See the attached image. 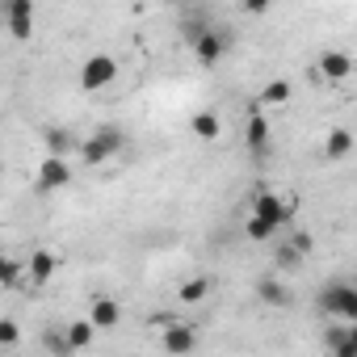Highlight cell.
Wrapping results in <instances>:
<instances>
[{"label": "cell", "instance_id": "obj_1", "mask_svg": "<svg viewBox=\"0 0 357 357\" xmlns=\"http://www.w3.org/2000/svg\"><path fill=\"white\" fill-rule=\"evenodd\" d=\"M122 147H126V135H122V126H114V122H105V126H97L84 143H80V160L89 164V168H101V164H109L114 155H122Z\"/></svg>", "mask_w": 357, "mask_h": 357}, {"label": "cell", "instance_id": "obj_2", "mask_svg": "<svg viewBox=\"0 0 357 357\" xmlns=\"http://www.w3.org/2000/svg\"><path fill=\"white\" fill-rule=\"evenodd\" d=\"M319 311H324V315H332V319L353 324V319H357V286H353V282H344V278L328 282V286L319 290Z\"/></svg>", "mask_w": 357, "mask_h": 357}, {"label": "cell", "instance_id": "obj_3", "mask_svg": "<svg viewBox=\"0 0 357 357\" xmlns=\"http://www.w3.org/2000/svg\"><path fill=\"white\" fill-rule=\"evenodd\" d=\"M114 80H118V59H114V55L97 51V55L84 59V68H80V89H84V93H101V89H109Z\"/></svg>", "mask_w": 357, "mask_h": 357}, {"label": "cell", "instance_id": "obj_4", "mask_svg": "<svg viewBox=\"0 0 357 357\" xmlns=\"http://www.w3.org/2000/svg\"><path fill=\"white\" fill-rule=\"evenodd\" d=\"M252 219H261V223H269V227L278 231V227L294 223V206H286V202H282L273 190L257 185V194H252Z\"/></svg>", "mask_w": 357, "mask_h": 357}, {"label": "cell", "instance_id": "obj_5", "mask_svg": "<svg viewBox=\"0 0 357 357\" xmlns=\"http://www.w3.org/2000/svg\"><path fill=\"white\" fill-rule=\"evenodd\" d=\"M72 185V164L68 155H43L38 164V176H34V194H55V190H68Z\"/></svg>", "mask_w": 357, "mask_h": 357}, {"label": "cell", "instance_id": "obj_6", "mask_svg": "<svg viewBox=\"0 0 357 357\" xmlns=\"http://www.w3.org/2000/svg\"><path fill=\"white\" fill-rule=\"evenodd\" d=\"M0 22H5L9 38L26 43L34 34V0H0Z\"/></svg>", "mask_w": 357, "mask_h": 357}, {"label": "cell", "instance_id": "obj_7", "mask_svg": "<svg viewBox=\"0 0 357 357\" xmlns=\"http://www.w3.org/2000/svg\"><path fill=\"white\" fill-rule=\"evenodd\" d=\"M227 47H231V38H227V34H219V30H211V26L190 43V51H194V59H198L202 68H215V63L227 55Z\"/></svg>", "mask_w": 357, "mask_h": 357}, {"label": "cell", "instance_id": "obj_8", "mask_svg": "<svg viewBox=\"0 0 357 357\" xmlns=\"http://www.w3.org/2000/svg\"><path fill=\"white\" fill-rule=\"evenodd\" d=\"M164 332V353H194L198 349V332L190 328V324H181V319H172L168 328H160Z\"/></svg>", "mask_w": 357, "mask_h": 357}, {"label": "cell", "instance_id": "obj_9", "mask_svg": "<svg viewBox=\"0 0 357 357\" xmlns=\"http://www.w3.org/2000/svg\"><path fill=\"white\" fill-rule=\"evenodd\" d=\"M89 324L97 328V332H114L118 324H122V303L118 298H93V307H89Z\"/></svg>", "mask_w": 357, "mask_h": 357}, {"label": "cell", "instance_id": "obj_10", "mask_svg": "<svg viewBox=\"0 0 357 357\" xmlns=\"http://www.w3.org/2000/svg\"><path fill=\"white\" fill-rule=\"evenodd\" d=\"M324 349L336 353V357H353L357 353V332L349 324H328L324 328Z\"/></svg>", "mask_w": 357, "mask_h": 357}, {"label": "cell", "instance_id": "obj_11", "mask_svg": "<svg viewBox=\"0 0 357 357\" xmlns=\"http://www.w3.org/2000/svg\"><path fill=\"white\" fill-rule=\"evenodd\" d=\"M55 269H59V257H55L51 248H38V252H30V261H26V273H30L34 286H47V282L55 278Z\"/></svg>", "mask_w": 357, "mask_h": 357}, {"label": "cell", "instance_id": "obj_12", "mask_svg": "<svg viewBox=\"0 0 357 357\" xmlns=\"http://www.w3.org/2000/svg\"><path fill=\"white\" fill-rule=\"evenodd\" d=\"M244 143H248L252 155H265V151H269V122H265L261 114H252V118L244 122Z\"/></svg>", "mask_w": 357, "mask_h": 357}, {"label": "cell", "instance_id": "obj_13", "mask_svg": "<svg viewBox=\"0 0 357 357\" xmlns=\"http://www.w3.org/2000/svg\"><path fill=\"white\" fill-rule=\"evenodd\" d=\"M319 72H324L328 80H349L353 59H349L344 51H324V55H319Z\"/></svg>", "mask_w": 357, "mask_h": 357}, {"label": "cell", "instance_id": "obj_14", "mask_svg": "<svg viewBox=\"0 0 357 357\" xmlns=\"http://www.w3.org/2000/svg\"><path fill=\"white\" fill-rule=\"evenodd\" d=\"M190 130H194L198 139H206V143H211V139H219V135H223V118H219L215 109H198V114L190 118Z\"/></svg>", "mask_w": 357, "mask_h": 357}, {"label": "cell", "instance_id": "obj_15", "mask_svg": "<svg viewBox=\"0 0 357 357\" xmlns=\"http://www.w3.org/2000/svg\"><path fill=\"white\" fill-rule=\"evenodd\" d=\"M353 151V135L344 130V126H336L328 139H324V160H332V164H340L344 155Z\"/></svg>", "mask_w": 357, "mask_h": 357}, {"label": "cell", "instance_id": "obj_16", "mask_svg": "<svg viewBox=\"0 0 357 357\" xmlns=\"http://www.w3.org/2000/svg\"><path fill=\"white\" fill-rule=\"evenodd\" d=\"M93 336H97V328L89 324V319H72L68 328H63V340H68V349L76 353V349H89L93 344Z\"/></svg>", "mask_w": 357, "mask_h": 357}, {"label": "cell", "instance_id": "obj_17", "mask_svg": "<svg viewBox=\"0 0 357 357\" xmlns=\"http://www.w3.org/2000/svg\"><path fill=\"white\" fill-rule=\"evenodd\" d=\"M257 298L269 303V307H286V303H290V290H286L278 278H261V282H257Z\"/></svg>", "mask_w": 357, "mask_h": 357}, {"label": "cell", "instance_id": "obj_18", "mask_svg": "<svg viewBox=\"0 0 357 357\" xmlns=\"http://www.w3.org/2000/svg\"><path fill=\"white\" fill-rule=\"evenodd\" d=\"M206 294H211V278H190V282H181V290H176L181 303H202Z\"/></svg>", "mask_w": 357, "mask_h": 357}, {"label": "cell", "instance_id": "obj_19", "mask_svg": "<svg viewBox=\"0 0 357 357\" xmlns=\"http://www.w3.org/2000/svg\"><path fill=\"white\" fill-rule=\"evenodd\" d=\"M72 147H76V139H72L63 126H47V151H51V155H68Z\"/></svg>", "mask_w": 357, "mask_h": 357}, {"label": "cell", "instance_id": "obj_20", "mask_svg": "<svg viewBox=\"0 0 357 357\" xmlns=\"http://www.w3.org/2000/svg\"><path fill=\"white\" fill-rule=\"evenodd\" d=\"M290 93H294V89H290V80H269V84L261 89V101H265V105H286V101H290Z\"/></svg>", "mask_w": 357, "mask_h": 357}, {"label": "cell", "instance_id": "obj_21", "mask_svg": "<svg viewBox=\"0 0 357 357\" xmlns=\"http://www.w3.org/2000/svg\"><path fill=\"white\" fill-rule=\"evenodd\" d=\"M17 282H22V265L9 252H0V286H17Z\"/></svg>", "mask_w": 357, "mask_h": 357}, {"label": "cell", "instance_id": "obj_22", "mask_svg": "<svg viewBox=\"0 0 357 357\" xmlns=\"http://www.w3.org/2000/svg\"><path fill=\"white\" fill-rule=\"evenodd\" d=\"M22 340V324L17 319H0V349H13Z\"/></svg>", "mask_w": 357, "mask_h": 357}, {"label": "cell", "instance_id": "obj_23", "mask_svg": "<svg viewBox=\"0 0 357 357\" xmlns=\"http://www.w3.org/2000/svg\"><path fill=\"white\" fill-rule=\"evenodd\" d=\"M244 236H248V240H257V244H265V240H273V227L248 215V223H244Z\"/></svg>", "mask_w": 357, "mask_h": 357}, {"label": "cell", "instance_id": "obj_24", "mask_svg": "<svg viewBox=\"0 0 357 357\" xmlns=\"http://www.w3.org/2000/svg\"><path fill=\"white\" fill-rule=\"evenodd\" d=\"M206 26H211V22H206L202 13H194V17H185V22H181V38H185V43H194V38H198Z\"/></svg>", "mask_w": 357, "mask_h": 357}, {"label": "cell", "instance_id": "obj_25", "mask_svg": "<svg viewBox=\"0 0 357 357\" xmlns=\"http://www.w3.org/2000/svg\"><path fill=\"white\" fill-rule=\"evenodd\" d=\"M298 265H303V252L294 244H282L278 248V269H298Z\"/></svg>", "mask_w": 357, "mask_h": 357}, {"label": "cell", "instance_id": "obj_26", "mask_svg": "<svg viewBox=\"0 0 357 357\" xmlns=\"http://www.w3.org/2000/svg\"><path fill=\"white\" fill-rule=\"evenodd\" d=\"M240 5H244V13L261 17V13H269V5H273V0H240Z\"/></svg>", "mask_w": 357, "mask_h": 357}, {"label": "cell", "instance_id": "obj_27", "mask_svg": "<svg viewBox=\"0 0 357 357\" xmlns=\"http://www.w3.org/2000/svg\"><path fill=\"white\" fill-rule=\"evenodd\" d=\"M43 344H47V349H55V353H72V349H68V340H63L59 332H47V336H43Z\"/></svg>", "mask_w": 357, "mask_h": 357}, {"label": "cell", "instance_id": "obj_28", "mask_svg": "<svg viewBox=\"0 0 357 357\" xmlns=\"http://www.w3.org/2000/svg\"><path fill=\"white\" fill-rule=\"evenodd\" d=\"M298 252H311V236H303V231H294V240H290Z\"/></svg>", "mask_w": 357, "mask_h": 357}, {"label": "cell", "instance_id": "obj_29", "mask_svg": "<svg viewBox=\"0 0 357 357\" xmlns=\"http://www.w3.org/2000/svg\"><path fill=\"white\" fill-rule=\"evenodd\" d=\"M147 324H151V328H168V324H172V315H151Z\"/></svg>", "mask_w": 357, "mask_h": 357}, {"label": "cell", "instance_id": "obj_30", "mask_svg": "<svg viewBox=\"0 0 357 357\" xmlns=\"http://www.w3.org/2000/svg\"><path fill=\"white\" fill-rule=\"evenodd\" d=\"M168 5H194V0H168Z\"/></svg>", "mask_w": 357, "mask_h": 357}]
</instances>
